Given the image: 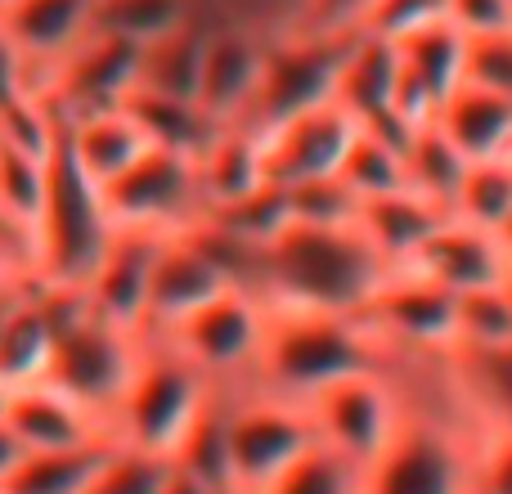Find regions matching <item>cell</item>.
I'll use <instances>...</instances> for the list:
<instances>
[{"label": "cell", "instance_id": "1", "mask_svg": "<svg viewBox=\"0 0 512 494\" xmlns=\"http://www.w3.org/2000/svg\"><path fill=\"white\" fill-rule=\"evenodd\" d=\"M391 265L373 252L360 225H301L288 221L265 243L261 297L270 306L364 315Z\"/></svg>", "mask_w": 512, "mask_h": 494}, {"label": "cell", "instance_id": "2", "mask_svg": "<svg viewBox=\"0 0 512 494\" xmlns=\"http://www.w3.org/2000/svg\"><path fill=\"white\" fill-rule=\"evenodd\" d=\"M387 351L360 315H328L265 301V337L252 387L288 400H306L319 387L360 369H382Z\"/></svg>", "mask_w": 512, "mask_h": 494}, {"label": "cell", "instance_id": "3", "mask_svg": "<svg viewBox=\"0 0 512 494\" xmlns=\"http://www.w3.org/2000/svg\"><path fill=\"white\" fill-rule=\"evenodd\" d=\"M113 234L117 225L104 207V189L72 162L59 117H54L50 144H45V198L32 225V243H27L32 279L45 288H81L99 256L108 252Z\"/></svg>", "mask_w": 512, "mask_h": 494}, {"label": "cell", "instance_id": "4", "mask_svg": "<svg viewBox=\"0 0 512 494\" xmlns=\"http://www.w3.org/2000/svg\"><path fill=\"white\" fill-rule=\"evenodd\" d=\"M221 387L203 378L167 337L144 333L140 337V360L122 391V405L113 414V436L131 450L158 454V459H176L185 436L212 405Z\"/></svg>", "mask_w": 512, "mask_h": 494}, {"label": "cell", "instance_id": "5", "mask_svg": "<svg viewBox=\"0 0 512 494\" xmlns=\"http://www.w3.org/2000/svg\"><path fill=\"white\" fill-rule=\"evenodd\" d=\"M140 337L144 333H131V328H117L108 319H99L86 306V297L77 292L59 324L50 369H45L41 382L59 387L63 396H72L77 405H86L90 414L113 427L122 391L135 373V360H140Z\"/></svg>", "mask_w": 512, "mask_h": 494}, {"label": "cell", "instance_id": "6", "mask_svg": "<svg viewBox=\"0 0 512 494\" xmlns=\"http://www.w3.org/2000/svg\"><path fill=\"white\" fill-rule=\"evenodd\" d=\"M319 436L301 400L248 387L225 400V459H230V494H261L274 477L292 468Z\"/></svg>", "mask_w": 512, "mask_h": 494}, {"label": "cell", "instance_id": "7", "mask_svg": "<svg viewBox=\"0 0 512 494\" xmlns=\"http://www.w3.org/2000/svg\"><path fill=\"white\" fill-rule=\"evenodd\" d=\"M301 405H306L319 445L369 472L405 418V391H400L391 364H382V369H360L328 382Z\"/></svg>", "mask_w": 512, "mask_h": 494}, {"label": "cell", "instance_id": "8", "mask_svg": "<svg viewBox=\"0 0 512 494\" xmlns=\"http://www.w3.org/2000/svg\"><path fill=\"white\" fill-rule=\"evenodd\" d=\"M158 337H167L212 387L248 391L265 337V297L248 288H225Z\"/></svg>", "mask_w": 512, "mask_h": 494}, {"label": "cell", "instance_id": "9", "mask_svg": "<svg viewBox=\"0 0 512 494\" xmlns=\"http://www.w3.org/2000/svg\"><path fill=\"white\" fill-rule=\"evenodd\" d=\"M360 36V32H355ZM355 36H315V32H279L265 41V68L243 122L248 131L265 135L279 122L328 104L337 95V72Z\"/></svg>", "mask_w": 512, "mask_h": 494}, {"label": "cell", "instance_id": "10", "mask_svg": "<svg viewBox=\"0 0 512 494\" xmlns=\"http://www.w3.org/2000/svg\"><path fill=\"white\" fill-rule=\"evenodd\" d=\"M104 207L117 230L140 234H180L203 221V185L198 158L171 149H144L113 185H104Z\"/></svg>", "mask_w": 512, "mask_h": 494}, {"label": "cell", "instance_id": "11", "mask_svg": "<svg viewBox=\"0 0 512 494\" xmlns=\"http://www.w3.org/2000/svg\"><path fill=\"white\" fill-rule=\"evenodd\" d=\"M454 292L423 279L414 270H387L373 301L364 306V324L387 355H450L454 351Z\"/></svg>", "mask_w": 512, "mask_h": 494}, {"label": "cell", "instance_id": "12", "mask_svg": "<svg viewBox=\"0 0 512 494\" xmlns=\"http://www.w3.org/2000/svg\"><path fill=\"white\" fill-rule=\"evenodd\" d=\"M355 131H360V122H355L337 99L315 104V108H306V113L279 122L274 131L261 135L265 185L297 189V185H306V180L337 176Z\"/></svg>", "mask_w": 512, "mask_h": 494}, {"label": "cell", "instance_id": "13", "mask_svg": "<svg viewBox=\"0 0 512 494\" xmlns=\"http://www.w3.org/2000/svg\"><path fill=\"white\" fill-rule=\"evenodd\" d=\"M265 41L256 27L207 14V50L198 77V104L216 126H234L248 113L265 68Z\"/></svg>", "mask_w": 512, "mask_h": 494}, {"label": "cell", "instance_id": "14", "mask_svg": "<svg viewBox=\"0 0 512 494\" xmlns=\"http://www.w3.org/2000/svg\"><path fill=\"white\" fill-rule=\"evenodd\" d=\"M400 270H414L423 279L459 292H477V288H499L512 274V243L508 234L481 230V225L450 216L441 230L432 234L423 247L414 252V261L400 265Z\"/></svg>", "mask_w": 512, "mask_h": 494}, {"label": "cell", "instance_id": "15", "mask_svg": "<svg viewBox=\"0 0 512 494\" xmlns=\"http://www.w3.org/2000/svg\"><path fill=\"white\" fill-rule=\"evenodd\" d=\"M162 234H140V230H117L108 252L81 283V297L99 319L117 328L144 333L149 319V283H153V261H158Z\"/></svg>", "mask_w": 512, "mask_h": 494}, {"label": "cell", "instance_id": "16", "mask_svg": "<svg viewBox=\"0 0 512 494\" xmlns=\"http://www.w3.org/2000/svg\"><path fill=\"white\" fill-rule=\"evenodd\" d=\"M95 23V0H14L0 14V41L18 54L27 72L59 63Z\"/></svg>", "mask_w": 512, "mask_h": 494}, {"label": "cell", "instance_id": "17", "mask_svg": "<svg viewBox=\"0 0 512 494\" xmlns=\"http://www.w3.org/2000/svg\"><path fill=\"white\" fill-rule=\"evenodd\" d=\"M230 283L221 279L212 261L203 256V247L189 239L185 230L167 234L158 243V261H153V283H149V319L144 333H167L171 324L198 310L203 301H212L216 292H225Z\"/></svg>", "mask_w": 512, "mask_h": 494}, {"label": "cell", "instance_id": "18", "mask_svg": "<svg viewBox=\"0 0 512 494\" xmlns=\"http://www.w3.org/2000/svg\"><path fill=\"white\" fill-rule=\"evenodd\" d=\"M0 414L9 418L18 441L27 445V454L72 450V445L113 436V427H108L104 418H95L86 405H77V400L63 396V391L50 387V382H32V387L9 391V396L0 400Z\"/></svg>", "mask_w": 512, "mask_h": 494}, {"label": "cell", "instance_id": "19", "mask_svg": "<svg viewBox=\"0 0 512 494\" xmlns=\"http://www.w3.org/2000/svg\"><path fill=\"white\" fill-rule=\"evenodd\" d=\"M59 131H63V144H68L72 162H77L99 189L113 185L144 149H153L149 135L140 131V122L131 117L126 104L95 108V113H81V117H59Z\"/></svg>", "mask_w": 512, "mask_h": 494}, {"label": "cell", "instance_id": "20", "mask_svg": "<svg viewBox=\"0 0 512 494\" xmlns=\"http://www.w3.org/2000/svg\"><path fill=\"white\" fill-rule=\"evenodd\" d=\"M445 373L477 423V432H512V342L504 346H454L445 355Z\"/></svg>", "mask_w": 512, "mask_h": 494}, {"label": "cell", "instance_id": "21", "mask_svg": "<svg viewBox=\"0 0 512 494\" xmlns=\"http://www.w3.org/2000/svg\"><path fill=\"white\" fill-rule=\"evenodd\" d=\"M450 216L454 212L441 207L436 198L418 194V189H396V194H382V198L360 203L355 225H360V234L373 243V252H378L391 270H400V265L414 261V252L432 239Z\"/></svg>", "mask_w": 512, "mask_h": 494}, {"label": "cell", "instance_id": "22", "mask_svg": "<svg viewBox=\"0 0 512 494\" xmlns=\"http://www.w3.org/2000/svg\"><path fill=\"white\" fill-rule=\"evenodd\" d=\"M436 126L454 140V149L468 162L508 158L512 153V99L486 90L477 81H459L454 95L441 104Z\"/></svg>", "mask_w": 512, "mask_h": 494}, {"label": "cell", "instance_id": "23", "mask_svg": "<svg viewBox=\"0 0 512 494\" xmlns=\"http://www.w3.org/2000/svg\"><path fill=\"white\" fill-rule=\"evenodd\" d=\"M198 185H203L207 212L256 194V189L265 185L261 135L248 131V126H221L216 140L198 153Z\"/></svg>", "mask_w": 512, "mask_h": 494}, {"label": "cell", "instance_id": "24", "mask_svg": "<svg viewBox=\"0 0 512 494\" xmlns=\"http://www.w3.org/2000/svg\"><path fill=\"white\" fill-rule=\"evenodd\" d=\"M203 50H207V9L176 32L158 36L140 50V81L135 90L171 99H194L198 104V77H203Z\"/></svg>", "mask_w": 512, "mask_h": 494}, {"label": "cell", "instance_id": "25", "mask_svg": "<svg viewBox=\"0 0 512 494\" xmlns=\"http://www.w3.org/2000/svg\"><path fill=\"white\" fill-rule=\"evenodd\" d=\"M113 445L117 436H99V441L72 445V450L27 454L14 477L0 486V494H86L90 481L104 468V459L113 454Z\"/></svg>", "mask_w": 512, "mask_h": 494}, {"label": "cell", "instance_id": "26", "mask_svg": "<svg viewBox=\"0 0 512 494\" xmlns=\"http://www.w3.org/2000/svg\"><path fill=\"white\" fill-rule=\"evenodd\" d=\"M126 108H131V117L140 122V131L149 135L153 149H171V153H185V158H198V153L216 140V131H221V126L203 113V104H194V99L135 90V95L126 99Z\"/></svg>", "mask_w": 512, "mask_h": 494}, {"label": "cell", "instance_id": "27", "mask_svg": "<svg viewBox=\"0 0 512 494\" xmlns=\"http://www.w3.org/2000/svg\"><path fill=\"white\" fill-rule=\"evenodd\" d=\"M337 180H342L360 203L382 198V194H396V189H409L405 140L360 126L351 149H346V158H342V167H337Z\"/></svg>", "mask_w": 512, "mask_h": 494}, {"label": "cell", "instance_id": "28", "mask_svg": "<svg viewBox=\"0 0 512 494\" xmlns=\"http://www.w3.org/2000/svg\"><path fill=\"white\" fill-rule=\"evenodd\" d=\"M203 14V0H95L90 32H104L113 41H126L144 50L149 41L176 32L180 23Z\"/></svg>", "mask_w": 512, "mask_h": 494}, {"label": "cell", "instance_id": "29", "mask_svg": "<svg viewBox=\"0 0 512 494\" xmlns=\"http://www.w3.org/2000/svg\"><path fill=\"white\" fill-rule=\"evenodd\" d=\"M405 167H409V189L436 198L441 207H450L454 212V194H459L463 176H468V158L454 149V140L436 122L409 131Z\"/></svg>", "mask_w": 512, "mask_h": 494}, {"label": "cell", "instance_id": "30", "mask_svg": "<svg viewBox=\"0 0 512 494\" xmlns=\"http://www.w3.org/2000/svg\"><path fill=\"white\" fill-rule=\"evenodd\" d=\"M454 216L495 234L512 230V153L508 158L468 162V176L454 194Z\"/></svg>", "mask_w": 512, "mask_h": 494}, {"label": "cell", "instance_id": "31", "mask_svg": "<svg viewBox=\"0 0 512 494\" xmlns=\"http://www.w3.org/2000/svg\"><path fill=\"white\" fill-rule=\"evenodd\" d=\"M261 494H364V468L346 463L328 445H315Z\"/></svg>", "mask_w": 512, "mask_h": 494}, {"label": "cell", "instance_id": "32", "mask_svg": "<svg viewBox=\"0 0 512 494\" xmlns=\"http://www.w3.org/2000/svg\"><path fill=\"white\" fill-rule=\"evenodd\" d=\"M512 342V301L499 288L459 292L454 301V346H504Z\"/></svg>", "mask_w": 512, "mask_h": 494}, {"label": "cell", "instance_id": "33", "mask_svg": "<svg viewBox=\"0 0 512 494\" xmlns=\"http://www.w3.org/2000/svg\"><path fill=\"white\" fill-rule=\"evenodd\" d=\"M167 472H171V459H158V454L131 450V445L117 441L86 494H158Z\"/></svg>", "mask_w": 512, "mask_h": 494}, {"label": "cell", "instance_id": "34", "mask_svg": "<svg viewBox=\"0 0 512 494\" xmlns=\"http://www.w3.org/2000/svg\"><path fill=\"white\" fill-rule=\"evenodd\" d=\"M283 194H288V216L301 225H355V216H360V198L337 176L306 180V185L283 189Z\"/></svg>", "mask_w": 512, "mask_h": 494}, {"label": "cell", "instance_id": "35", "mask_svg": "<svg viewBox=\"0 0 512 494\" xmlns=\"http://www.w3.org/2000/svg\"><path fill=\"white\" fill-rule=\"evenodd\" d=\"M378 0H306L301 18L292 32H315V36H355L369 27Z\"/></svg>", "mask_w": 512, "mask_h": 494}, {"label": "cell", "instance_id": "36", "mask_svg": "<svg viewBox=\"0 0 512 494\" xmlns=\"http://www.w3.org/2000/svg\"><path fill=\"white\" fill-rule=\"evenodd\" d=\"M463 81H477V86L499 90V95L512 99V32L477 36V41H468Z\"/></svg>", "mask_w": 512, "mask_h": 494}, {"label": "cell", "instance_id": "37", "mask_svg": "<svg viewBox=\"0 0 512 494\" xmlns=\"http://www.w3.org/2000/svg\"><path fill=\"white\" fill-rule=\"evenodd\" d=\"M445 18L468 41L499 36V32H512V0H445Z\"/></svg>", "mask_w": 512, "mask_h": 494}, {"label": "cell", "instance_id": "38", "mask_svg": "<svg viewBox=\"0 0 512 494\" xmlns=\"http://www.w3.org/2000/svg\"><path fill=\"white\" fill-rule=\"evenodd\" d=\"M477 494H512V432L477 441Z\"/></svg>", "mask_w": 512, "mask_h": 494}, {"label": "cell", "instance_id": "39", "mask_svg": "<svg viewBox=\"0 0 512 494\" xmlns=\"http://www.w3.org/2000/svg\"><path fill=\"white\" fill-rule=\"evenodd\" d=\"M432 18H445V0H378V9H373L364 32L400 36L418 23H432Z\"/></svg>", "mask_w": 512, "mask_h": 494}, {"label": "cell", "instance_id": "40", "mask_svg": "<svg viewBox=\"0 0 512 494\" xmlns=\"http://www.w3.org/2000/svg\"><path fill=\"white\" fill-rule=\"evenodd\" d=\"M32 279V265H27V252L18 243L0 239V301L9 297V292H18L23 283Z\"/></svg>", "mask_w": 512, "mask_h": 494}, {"label": "cell", "instance_id": "41", "mask_svg": "<svg viewBox=\"0 0 512 494\" xmlns=\"http://www.w3.org/2000/svg\"><path fill=\"white\" fill-rule=\"evenodd\" d=\"M23 459H27V445L18 441V432L9 427V418L0 414V486H5V481L14 477L18 463H23Z\"/></svg>", "mask_w": 512, "mask_h": 494}, {"label": "cell", "instance_id": "42", "mask_svg": "<svg viewBox=\"0 0 512 494\" xmlns=\"http://www.w3.org/2000/svg\"><path fill=\"white\" fill-rule=\"evenodd\" d=\"M158 494H225V490L212 486V481H203V477H194V472L180 468V463H171V472H167V481H162Z\"/></svg>", "mask_w": 512, "mask_h": 494}, {"label": "cell", "instance_id": "43", "mask_svg": "<svg viewBox=\"0 0 512 494\" xmlns=\"http://www.w3.org/2000/svg\"><path fill=\"white\" fill-rule=\"evenodd\" d=\"M504 292H508V301H512V274H508V279H504Z\"/></svg>", "mask_w": 512, "mask_h": 494}, {"label": "cell", "instance_id": "44", "mask_svg": "<svg viewBox=\"0 0 512 494\" xmlns=\"http://www.w3.org/2000/svg\"><path fill=\"white\" fill-rule=\"evenodd\" d=\"M9 5H14V0H0V14H5V9H9Z\"/></svg>", "mask_w": 512, "mask_h": 494}, {"label": "cell", "instance_id": "45", "mask_svg": "<svg viewBox=\"0 0 512 494\" xmlns=\"http://www.w3.org/2000/svg\"><path fill=\"white\" fill-rule=\"evenodd\" d=\"M203 5H207V0H203Z\"/></svg>", "mask_w": 512, "mask_h": 494}]
</instances>
